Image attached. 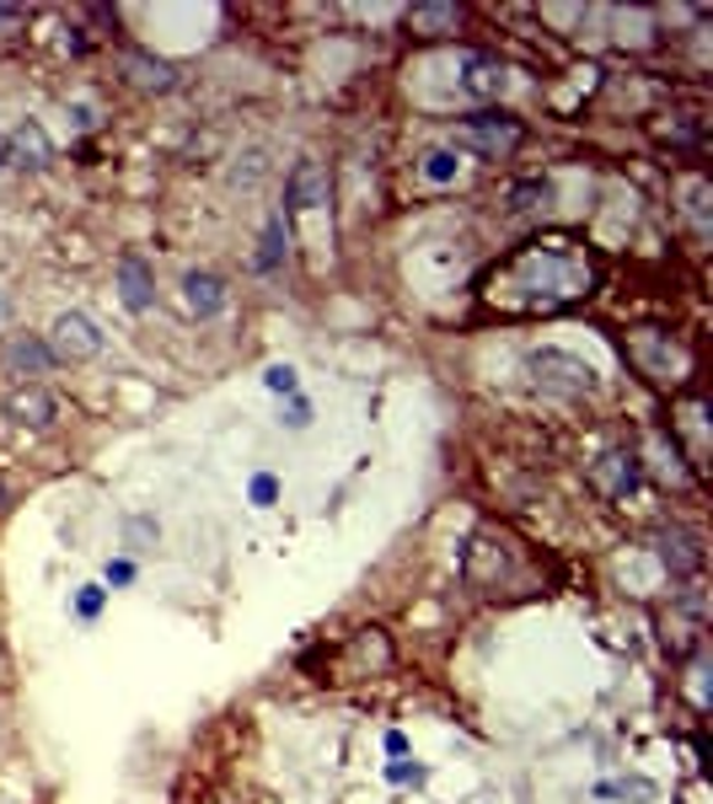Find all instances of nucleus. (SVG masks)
Here are the masks:
<instances>
[{"label": "nucleus", "instance_id": "f257e3e1", "mask_svg": "<svg viewBox=\"0 0 713 804\" xmlns=\"http://www.w3.org/2000/svg\"><path fill=\"white\" fill-rule=\"evenodd\" d=\"M595 284H601L595 252L574 248V242H531L489 269L483 295L504 311H559L585 301Z\"/></svg>", "mask_w": 713, "mask_h": 804}, {"label": "nucleus", "instance_id": "f03ea898", "mask_svg": "<svg viewBox=\"0 0 713 804\" xmlns=\"http://www.w3.org/2000/svg\"><path fill=\"white\" fill-rule=\"evenodd\" d=\"M526 381L531 392H542V398H590L595 392V371H590L580 354H563V349H531L526 354Z\"/></svg>", "mask_w": 713, "mask_h": 804}, {"label": "nucleus", "instance_id": "7ed1b4c3", "mask_svg": "<svg viewBox=\"0 0 713 804\" xmlns=\"http://www.w3.org/2000/svg\"><path fill=\"white\" fill-rule=\"evenodd\" d=\"M462 140L472 145L478 155H489V161H504V155L521 151V140H526V129L515 113H499V108H483V113H472L462 119Z\"/></svg>", "mask_w": 713, "mask_h": 804}, {"label": "nucleus", "instance_id": "20e7f679", "mask_svg": "<svg viewBox=\"0 0 713 804\" xmlns=\"http://www.w3.org/2000/svg\"><path fill=\"white\" fill-rule=\"evenodd\" d=\"M49 354L60 360V365H87L102 354V333H97V322L87 311H64L60 322L49 328Z\"/></svg>", "mask_w": 713, "mask_h": 804}, {"label": "nucleus", "instance_id": "39448f33", "mask_svg": "<svg viewBox=\"0 0 713 804\" xmlns=\"http://www.w3.org/2000/svg\"><path fill=\"white\" fill-rule=\"evenodd\" d=\"M333 183H328V167L317 161H295L290 178H284V215H311V210H328Z\"/></svg>", "mask_w": 713, "mask_h": 804}, {"label": "nucleus", "instance_id": "423d86ee", "mask_svg": "<svg viewBox=\"0 0 713 804\" xmlns=\"http://www.w3.org/2000/svg\"><path fill=\"white\" fill-rule=\"evenodd\" d=\"M504 81H510V70H504L499 54H462V64H456V87L472 102H499Z\"/></svg>", "mask_w": 713, "mask_h": 804}, {"label": "nucleus", "instance_id": "0eeeda50", "mask_svg": "<svg viewBox=\"0 0 713 804\" xmlns=\"http://www.w3.org/2000/svg\"><path fill=\"white\" fill-rule=\"evenodd\" d=\"M654 553H660V563H665L676 580H686V574L703 569V536L686 526H665V531H654Z\"/></svg>", "mask_w": 713, "mask_h": 804}, {"label": "nucleus", "instance_id": "6e6552de", "mask_svg": "<svg viewBox=\"0 0 713 804\" xmlns=\"http://www.w3.org/2000/svg\"><path fill=\"white\" fill-rule=\"evenodd\" d=\"M590 483H595L606 499H627L633 489H639V451H627V445L606 451L601 462L590 466Z\"/></svg>", "mask_w": 713, "mask_h": 804}, {"label": "nucleus", "instance_id": "1a4fd4ad", "mask_svg": "<svg viewBox=\"0 0 713 804\" xmlns=\"http://www.w3.org/2000/svg\"><path fill=\"white\" fill-rule=\"evenodd\" d=\"M151 295H155V274H151V263L140 258V252H124L119 258V301H124V311H140L151 306Z\"/></svg>", "mask_w": 713, "mask_h": 804}, {"label": "nucleus", "instance_id": "9d476101", "mask_svg": "<svg viewBox=\"0 0 713 804\" xmlns=\"http://www.w3.org/2000/svg\"><path fill=\"white\" fill-rule=\"evenodd\" d=\"M124 81L134 87V92H172L178 87V70L167 60H155V54H145V49H129L124 54Z\"/></svg>", "mask_w": 713, "mask_h": 804}, {"label": "nucleus", "instance_id": "9b49d317", "mask_svg": "<svg viewBox=\"0 0 713 804\" xmlns=\"http://www.w3.org/2000/svg\"><path fill=\"white\" fill-rule=\"evenodd\" d=\"M6 419L22 424V430H49V424H54V398H49L43 386H17V392L6 398Z\"/></svg>", "mask_w": 713, "mask_h": 804}, {"label": "nucleus", "instance_id": "f8f14e48", "mask_svg": "<svg viewBox=\"0 0 713 804\" xmlns=\"http://www.w3.org/2000/svg\"><path fill=\"white\" fill-rule=\"evenodd\" d=\"M183 306L188 316H199V322H210V316H220L225 311V279L220 274H188L183 279Z\"/></svg>", "mask_w": 713, "mask_h": 804}, {"label": "nucleus", "instance_id": "ddd939ff", "mask_svg": "<svg viewBox=\"0 0 713 804\" xmlns=\"http://www.w3.org/2000/svg\"><path fill=\"white\" fill-rule=\"evenodd\" d=\"M11 161H22V167H49L54 161V145H49V134H43V124H17V134H11Z\"/></svg>", "mask_w": 713, "mask_h": 804}, {"label": "nucleus", "instance_id": "4468645a", "mask_svg": "<svg viewBox=\"0 0 713 804\" xmlns=\"http://www.w3.org/2000/svg\"><path fill=\"white\" fill-rule=\"evenodd\" d=\"M6 365L17 375H43L54 365V354H49L43 339H6Z\"/></svg>", "mask_w": 713, "mask_h": 804}, {"label": "nucleus", "instance_id": "2eb2a0df", "mask_svg": "<svg viewBox=\"0 0 713 804\" xmlns=\"http://www.w3.org/2000/svg\"><path fill=\"white\" fill-rule=\"evenodd\" d=\"M510 210L515 215H548L553 210V178H521L510 188Z\"/></svg>", "mask_w": 713, "mask_h": 804}, {"label": "nucleus", "instance_id": "dca6fc26", "mask_svg": "<svg viewBox=\"0 0 713 804\" xmlns=\"http://www.w3.org/2000/svg\"><path fill=\"white\" fill-rule=\"evenodd\" d=\"M462 6H413L408 11V28L413 32H451V28H462Z\"/></svg>", "mask_w": 713, "mask_h": 804}, {"label": "nucleus", "instance_id": "f3484780", "mask_svg": "<svg viewBox=\"0 0 713 804\" xmlns=\"http://www.w3.org/2000/svg\"><path fill=\"white\" fill-rule=\"evenodd\" d=\"M462 178V151L456 145H434V151H424V183L445 188Z\"/></svg>", "mask_w": 713, "mask_h": 804}, {"label": "nucleus", "instance_id": "a211bd4d", "mask_svg": "<svg viewBox=\"0 0 713 804\" xmlns=\"http://www.w3.org/2000/svg\"><path fill=\"white\" fill-rule=\"evenodd\" d=\"M284 263V215H269V225H263V242H258V269L263 274H274Z\"/></svg>", "mask_w": 713, "mask_h": 804}, {"label": "nucleus", "instance_id": "6ab92c4d", "mask_svg": "<svg viewBox=\"0 0 713 804\" xmlns=\"http://www.w3.org/2000/svg\"><path fill=\"white\" fill-rule=\"evenodd\" d=\"M686 220H692V231H697V237H709V183H703V178H686Z\"/></svg>", "mask_w": 713, "mask_h": 804}, {"label": "nucleus", "instance_id": "aec40b11", "mask_svg": "<svg viewBox=\"0 0 713 804\" xmlns=\"http://www.w3.org/2000/svg\"><path fill=\"white\" fill-rule=\"evenodd\" d=\"M263 386L280 392V398H295V371H290V365H269V371H263Z\"/></svg>", "mask_w": 713, "mask_h": 804}, {"label": "nucleus", "instance_id": "412c9836", "mask_svg": "<svg viewBox=\"0 0 713 804\" xmlns=\"http://www.w3.org/2000/svg\"><path fill=\"white\" fill-rule=\"evenodd\" d=\"M601 800H644L650 794V783H606V788H595Z\"/></svg>", "mask_w": 713, "mask_h": 804}, {"label": "nucleus", "instance_id": "4be33fe9", "mask_svg": "<svg viewBox=\"0 0 713 804\" xmlns=\"http://www.w3.org/2000/svg\"><path fill=\"white\" fill-rule=\"evenodd\" d=\"M274 494H280V483H274L269 472H258V478H252V504H274Z\"/></svg>", "mask_w": 713, "mask_h": 804}, {"label": "nucleus", "instance_id": "5701e85b", "mask_svg": "<svg viewBox=\"0 0 713 804\" xmlns=\"http://www.w3.org/2000/svg\"><path fill=\"white\" fill-rule=\"evenodd\" d=\"M76 612H81V617H97V612H102V590L97 585L81 590V595H76Z\"/></svg>", "mask_w": 713, "mask_h": 804}, {"label": "nucleus", "instance_id": "b1692460", "mask_svg": "<svg viewBox=\"0 0 713 804\" xmlns=\"http://www.w3.org/2000/svg\"><path fill=\"white\" fill-rule=\"evenodd\" d=\"M692 703L709 708V671H703V665H692Z\"/></svg>", "mask_w": 713, "mask_h": 804}, {"label": "nucleus", "instance_id": "393cba45", "mask_svg": "<svg viewBox=\"0 0 713 804\" xmlns=\"http://www.w3.org/2000/svg\"><path fill=\"white\" fill-rule=\"evenodd\" d=\"M129 580H134V563H129V557L108 563V585H129Z\"/></svg>", "mask_w": 713, "mask_h": 804}, {"label": "nucleus", "instance_id": "a878e982", "mask_svg": "<svg viewBox=\"0 0 713 804\" xmlns=\"http://www.w3.org/2000/svg\"><path fill=\"white\" fill-rule=\"evenodd\" d=\"M392 783H424V773H419V767H413V762H398V767H392Z\"/></svg>", "mask_w": 713, "mask_h": 804}, {"label": "nucleus", "instance_id": "bb28decb", "mask_svg": "<svg viewBox=\"0 0 713 804\" xmlns=\"http://www.w3.org/2000/svg\"><path fill=\"white\" fill-rule=\"evenodd\" d=\"M284 419H290V424L301 430V424H307V419H311V408H307V402H301V398H295V402H290V413H284Z\"/></svg>", "mask_w": 713, "mask_h": 804}, {"label": "nucleus", "instance_id": "cd10ccee", "mask_svg": "<svg viewBox=\"0 0 713 804\" xmlns=\"http://www.w3.org/2000/svg\"><path fill=\"white\" fill-rule=\"evenodd\" d=\"M129 536H134V542H151L155 526H151V521H129Z\"/></svg>", "mask_w": 713, "mask_h": 804}, {"label": "nucleus", "instance_id": "c85d7f7f", "mask_svg": "<svg viewBox=\"0 0 713 804\" xmlns=\"http://www.w3.org/2000/svg\"><path fill=\"white\" fill-rule=\"evenodd\" d=\"M70 119H76V129H92V108H81V102H76V108H70Z\"/></svg>", "mask_w": 713, "mask_h": 804}, {"label": "nucleus", "instance_id": "c756f323", "mask_svg": "<svg viewBox=\"0 0 713 804\" xmlns=\"http://www.w3.org/2000/svg\"><path fill=\"white\" fill-rule=\"evenodd\" d=\"M11 167V134H0V172Z\"/></svg>", "mask_w": 713, "mask_h": 804}, {"label": "nucleus", "instance_id": "7c9ffc66", "mask_svg": "<svg viewBox=\"0 0 713 804\" xmlns=\"http://www.w3.org/2000/svg\"><path fill=\"white\" fill-rule=\"evenodd\" d=\"M11 17H22V11H17V6H0V22H11Z\"/></svg>", "mask_w": 713, "mask_h": 804}, {"label": "nucleus", "instance_id": "2f4dec72", "mask_svg": "<svg viewBox=\"0 0 713 804\" xmlns=\"http://www.w3.org/2000/svg\"><path fill=\"white\" fill-rule=\"evenodd\" d=\"M6 316H11V301H6V295H0V328H6Z\"/></svg>", "mask_w": 713, "mask_h": 804}]
</instances>
